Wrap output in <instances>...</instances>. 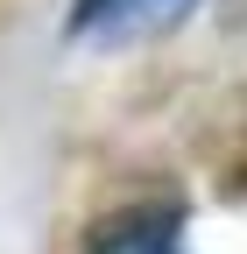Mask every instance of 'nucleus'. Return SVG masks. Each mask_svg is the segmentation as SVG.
Listing matches in <instances>:
<instances>
[{"label":"nucleus","instance_id":"nucleus-1","mask_svg":"<svg viewBox=\"0 0 247 254\" xmlns=\"http://www.w3.org/2000/svg\"><path fill=\"white\" fill-rule=\"evenodd\" d=\"M85 254H184V205L177 198H148V205H127L92 226Z\"/></svg>","mask_w":247,"mask_h":254},{"label":"nucleus","instance_id":"nucleus-2","mask_svg":"<svg viewBox=\"0 0 247 254\" xmlns=\"http://www.w3.org/2000/svg\"><path fill=\"white\" fill-rule=\"evenodd\" d=\"M191 0H78L71 7V36L78 43H127L141 28H163L177 21Z\"/></svg>","mask_w":247,"mask_h":254}]
</instances>
